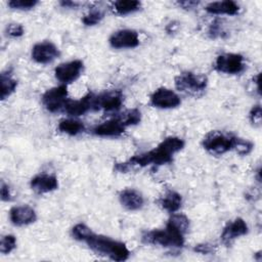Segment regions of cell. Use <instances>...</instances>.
<instances>
[{
  "mask_svg": "<svg viewBox=\"0 0 262 262\" xmlns=\"http://www.w3.org/2000/svg\"><path fill=\"white\" fill-rule=\"evenodd\" d=\"M92 233L93 231L83 223H78L72 228L73 237L81 242H86L92 235Z\"/></svg>",
  "mask_w": 262,
  "mask_h": 262,
  "instance_id": "cell-27",
  "label": "cell"
},
{
  "mask_svg": "<svg viewBox=\"0 0 262 262\" xmlns=\"http://www.w3.org/2000/svg\"><path fill=\"white\" fill-rule=\"evenodd\" d=\"M221 33H222V29L220 26V21L215 20L214 23H212V25L210 26V29H209V35L212 38H216V37L221 36Z\"/></svg>",
  "mask_w": 262,
  "mask_h": 262,
  "instance_id": "cell-33",
  "label": "cell"
},
{
  "mask_svg": "<svg viewBox=\"0 0 262 262\" xmlns=\"http://www.w3.org/2000/svg\"><path fill=\"white\" fill-rule=\"evenodd\" d=\"M232 149L235 150L238 155L246 156V155L250 154L251 150L253 149V143L249 140H246V139H243V138H239V137L235 136Z\"/></svg>",
  "mask_w": 262,
  "mask_h": 262,
  "instance_id": "cell-28",
  "label": "cell"
},
{
  "mask_svg": "<svg viewBox=\"0 0 262 262\" xmlns=\"http://www.w3.org/2000/svg\"><path fill=\"white\" fill-rule=\"evenodd\" d=\"M60 5L66 8H75L78 5V3L73 2V1H61Z\"/></svg>",
  "mask_w": 262,
  "mask_h": 262,
  "instance_id": "cell-37",
  "label": "cell"
},
{
  "mask_svg": "<svg viewBox=\"0 0 262 262\" xmlns=\"http://www.w3.org/2000/svg\"><path fill=\"white\" fill-rule=\"evenodd\" d=\"M178 4L185 9H192L195 6H198L199 2H196V1H181V2H178Z\"/></svg>",
  "mask_w": 262,
  "mask_h": 262,
  "instance_id": "cell-36",
  "label": "cell"
},
{
  "mask_svg": "<svg viewBox=\"0 0 262 262\" xmlns=\"http://www.w3.org/2000/svg\"><path fill=\"white\" fill-rule=\"evenodd\" d=\"M16 247V238L12 234H6L2 236L0 242V252L2 254H8Z\"/></svg>",
  "mask_w": 262,
  "mask_h": 262,
  "instance_id": "cell-29",
  "label": "cell"
},
{
  "mask_svg": "<svg viewBox=\"0 0 262 262\" xmlns=\"http://www.w3.org/2000/svg\"><path fill=\"white\" fill-rule=\"evenodd\" d=\"M68 100V88L64 84L52 87L42 95L43 105L47 111L51 113H55L61 108H64Z\"/></svg>",
  "mask_w": 262,
  "mask_h": 262,
  "instance_id": "cell-7",
  "label": "cell"
},
{
  "mask_svg": "<svg viewBox=\"0 0 262 262\" xmlns=\"http://www.w3.org/2000/svg\"><path fill=\"white\" fill-rule=\"evenodd\" d=\"M0 82H1L0 97L2 100H4L15 91V89L17 87V81L12 77V74H10L7 71V72H3L1 74Z\"/></svg>",
  "mask_w": 262,
  "mask_h": 262,
  "instance_id": "cell-23",
  "label": "cell"
},
{
  "mask_svg": "<svg viewBox=\"0 0 262 262\" xmlns=\"http://www.w3.org/2000/svg\"><path fill=\"white\" fill-rule=\"evenodd\" d=\"M83 61L80 59H74L58 64L54 70L55 78L61 84H69L76 81L83 72Z\"/></svg>",
  "mask_w": 262,
  "mask_h": 262,
  "instance_id": "cell-8",
  "label": "cell"
},
{
  "mask_svg": "<svg viewBox=\"0 0 262 262\" xmlns=\"http://www.w3.org/2000/svg\"><path fill=\"white\" fill-rule=\"evenodd\" d=\"M24 32H25L24 27L20 24H9L5 29L6 35L9 37H12V38L23 36Z\"/></svg>",
  "mask_w": 262,
  "mask_h": 262,
  "instance_id": "cell-31",
  "label": "cell"
},
{
  "mask_svg": "<svg viewBox=\"0 0 262 262\" xmlns=\"http://www.w3.org/2000/svg\"><path fill=\"white\" fill-rule=\"evenodd\" d=\"M160 206L167 212L173 214L176 213L182 204L181 195L174 190H167L159 200Z\"/></svg>",
  "mask_w": 262,
  "mask_h": 262,
  "instance_id": "cell-20",
  "label": "cell"
},
{
  "mask_svg": "<svg viewBox=\"0 0 262 262\" xmlns=\"http://www.w3.org/2000/svg\"><path fill=\"white\" fill-rule=\"evenodd\" d=\"M205 10L210 14L215 15H235L239 11V6L236 2L231 0H224V1H216L211 2L206 5Z\"/></svg>",
  "mask_w": 262,
  "mask_h": 262,
  "instance_id": "cell-19",
  "label": "cell"
},
{
  "mask_svg": "<svg viewBox=\"0 0 262 262\" xmlns=\"http://www.w3.org/2000/svg\"><path fill=\"white\" fill-rule=\"evenodd\" d=\"M150 103L155 107L167 110L177 107L181 103V100L175 91L169 88L161 87L151 94Z\"/></svg>",
  "mask_w": 262,
  "mask_h": 262,
  "instance_id": "cell-10",
  "label": "cell"
},
{
  "mask_svg": "<svg viewBox=\"0 0 262 262\" xmlns=\"http://www.w3.org/2000/svg\"><path fill=\"white\" fill-rule=\"evenodd\" d=\"M121 205L130 211H136L143 207L144 199L142 194L134 188H125L119 193Z\"/></svg>",
  "mask_w": 262,
  "mask_h": 262,
  "instance_id": "cell-18",
  "label": "cell"
},
{
  "mask_svg": "<svg viewBox=\"0 0 262 262\" xmlns=\"http://www.w3.org/2000/svg\"><path fill=\"white\" fill-rule=\"evenodd\" d=\"M167 225L173 227L174 229L180 231L181 233H185L189 227V220L188 218L181 213H173L169 218Z\"/></svg>",
  "mask_w": 262,
  "mask_h": 262,
  "instance_id": "cell-24",
  "label": "cell"
},
{
  "mask_svg": "<svg viewBox=\"0 0 262 262\" xmlns=\"http://www.w3.org/2000/svg\"><path fill=\"white\" fill-rule=\"evenodd\" d=\"M140 6L141 3L136 0H119L113 2L112 9L116 14L126 15L139 10Z\"/></svg>",
  "mask_w": 262,
  "mask_h": 262,
  "instance_id": "cell-22",
  "label": "cell"
},
{
  "mask_svg": "<svg viewBox=\"0 0 262 262\" xmlns=\"http://www.w3.org/2000/svg\"><path fill=\"white\" fill-rule=\"evenodd\" d=\"M261 119H262V111L260 105H255L252 107L250 112V120L251 122L256 125L260 126L261 125Z\"/></svg>",
  "mask_w": 262,
  "mask_h": 262,
  "instance_id": "cell-32",
  "label": "cell"
},
{
  "mask_svg": "<svg viewBox=\"0 0 262 262\" xmlns=\"http://www.w3.org/2000/svg\"><path fill=\"white\" fill-rule=\"evenodd\" d=\"M184 234L174 229L173 227L166 225L164 229H154L143 232L141 239L145 244L160 245L165 248L177 249L181 248L184 244Z\"/></svg>",
  "mask_w": 262,
  "mask_h": 262,
  "instance_id": "cell-3",
  "label": "cell"
},
{
  "mask_svg": "<svg viewBox=\"0 0 262 262\" xmlns=\"http://www.w3.org/2000/svg\"><path fill=\"white\" fill-rule=\"evenodd\" d=\"M123 94L119 90L105 91L100 94H95L94 110H103L105 112H116L123 104Z\"/></svg>",
  "mask_w": 262,
  "mask_h": 262,
  "instance_id": "cell-9",
  "label": "cell"
},
{
  "mask_svg": "<svg viewBox=\"0 0 262 262\" xmlns=\"http://www.w3.org/2000/svg\"><path fill=\"white\" fill-rule=\"evenodd\" d=\"M126 128L127 127L121 122V120L117 116L101 124L96 125L93 128L92 132L94 135L100 137H116L123 134Z\"/></svg>",
  "mask_w": 262,
  "mask_h": 262,
  "instance_id": "cell-15",
  "label": "cell"
},
{
  "mask_svg": "<svg viewBox=\"0 0 262 262\" xmlns=\"http://www.w3.org/2000/svg\"><path fill=\"white\" fill-rule=\"evenodd\" d=\"M248 225L246 221L239 217L228 222L221 233V241L225 246H230L237 237L247 234Z\"/></svg>",
  "mask_w": 262,
  "mask_h": 262,
  "instance_id": "cell-13",
  "label": "cell"
},
{
  "mask_svg": "<svg viewBox=\"0 0 262 262\" xmlns=\"http://www.w3.org/2000/svg\"><path fill=\"white\" fill-rule=\"evenodd\" d=\"M1 199L4 202H8L11 200V193H10L9 186L7 184H5L4 182H2V184H1Z\"/></svg>",
  "mask_w": 262,
  "mask_h": 262,
  "instance_id": "cell-35",
  "label": "cell"
},
{
  "mask_svg": "<svg viewBox=\"0 0 262 262\" xmlns=\"http://www.w3.org/2000/svg\"><path fill=\"white\" fill-rule=\"evenodd\" d=\"M214 68L223 74L237 75L245 71L246 63L243 55L238 53H223L217 56Z\"/></svg>",
  "mask_w": 262,
  "mask_h": 262,
  "instance_id": "cell-6",
  "label": "cell"
},
{
  "mask_svg": "<svg viewBox=\"0 0 262 262\" xmlns=\"http://www.w3.org/2000/svg\"><path fill=\"white\" fill-rule=\"evenodd\" d=\"M208 78L204 74L193 72H183L175 77V87L177 90L191 96L201 95L207 88Z\"/></svg>",
  "mask_w": 262,
  "mask_h": 262,
  "instance_id": "cell-4",
  "label": "cell"
},
{
  "mask_svg": "<svg viewBox=\"0 0 262 262\" xmlns=\"http://www.w3.org/2000/svg\"><path fill=\"white\" fill-rule=\"evenodd\" d=\"M38 3L39 2L37 0H11L8 2V6L17 10H30Z\"/></svg>",
  "mask_w": 262,
  "mask_h": 262,
  "instance_id": "cell-30",
  "label": "cell"
},
{
  "mask_svg": "<svg viewBox=\"0 0 262 262\" xmlns=\"http://www.w3.org/2000/svg\"><path fill=\"white\" fill-rule=\"evenodd\" d=\"M118 118L121 120V122L126 126H133L140 122L141 120V113L137 108H131L123 112L118 116Z\"/></svg>",
  "mask_w": 262,
  "mask_h": 262,
  "instance_id": "cell-25",
  "label": "cell"
},
{
  "mask_svg": "<svg viewBox=\"0 0 262 262\" xmlns=\"http://www.w3.org/2000/svg\"><path fill=\"white\" fill-rule=\"evenodd\" d=\"M9 219L12 224L16 226H24L35 222L37 214L35 210L28 205L15 206L9 211Z\"/></svg>",
  "mask_w": 262,
  "mask_h": 262,
  "instance_id": "cell-16",
  "label": "cell"
},
{
  "mask_svg": "<svg viewBox=\"0 0 262 262\" xmlns=\"http://www.w3.org/2000/svg\"><path fill=\"white\" fill-rule=\"evenodd\" d=\"M184 146L183 139L175 136L165 138L156 148L133 156L128 161L118 163L115 169L121 173H126L134 168H142L148 165H165L173 161V156Z\"/></svg>",
  "mask_w": 262,
  "mask_h": 262,
  "instance_id": "cell-1",
  "label": "cell"
},
{
  "mask_svg": "<svg viewBox=\"0 0 262 262\" xmlns=\"http://www.w3.org/2000/svg\"><path fill=\"white\" fill-rule=\"evenodd\" d=\"M104 17V13L101 9L97 7H93L90 9L82 18V23L85 26H95L101 21V19Z\"/></svg>",
  "mask_w": 262,
  "mask_h": 262,
  "instance_id": "cell-26",
  "label": "cell"
},
{
  "mask_svg": "<svg viewBox=\"0 0 262 262\" xmlns=\"http://www.w3.org/2000/svg\"><path fill=\"white\" fill-rule=\"evenodd\" d=\"M193 251L194 252H198V253H201V254H211L214 252V248L213 246L209 245V244H200L198 246H195L193 248Z\"/></svg>",
  "mask_w": 262,
  "mask_h": 262,
  "instance_id": "cell-34",
  "label": "cell"
},
{
  "mask_svg": "<svg viewBox=\"0 0 262 262\" xmlns=\"http://www.w3.org/2000/svg\"><path fill=\"white\" fill-rule=\"evenodd\" d=\"M31 188L37 193H47L58 187V181L55 175L41 173L34 176L30 182Z\"/></svg>",
  "mask_w": 262,
  "mask_h": 262,
  "instance_id": "cell-17",
  "label": "cell"
},
{
  "mask_svg": "<svg viewBox=\"0 0 262 262\" xmlns=\"http://www.w3.org/2000/svg\"><path fill=\"white\" fill-rule=\"evenodd\" d=\"M235 136L221 131H210L203 139V147L214 156H221L233 147Z\"/></svg>",
  "mask_w": 262,
  "mask_h": 262,
  "instance_id": "cell-5",
  "label": "cell"
},
{
  "mask_svg": "<svg viewBox=\"0 0 262 262\" xmlns=\"http://www.w3.org/2000/svg\"><path fill=\"white\" fill-rule=\"evenodd\" d=\"M110 44L113 48H134L139 45L138 33L131 29L118 30L110 37Z\"/></svg>",
  "mask_w": 262,
  "mask_h": 262,
  "instance_id": "cell-11",
  "label": "cell"
},
{
  "mask_svg": "<svg viewBox=\"0 0 262 262\" xmlns=\"http://www.w3.org/2000/svg\"><path fill=\"white\" fill-rule=\"evenodd\" d=\"M58 48L49 41L39 42L32 48V58L41 64L52 62L59 56Z\"/></svg>",
  "mask_w": 262,
  "mask_h": 262,
  "instance_id": "cell-12",
  "label": "cell"
},
{
  "mask_svg": "<svg viewBox=\"0 0 262 262\" xmlns=\"http://www.w3.org/2000/svg\"><path fill=\"white\" fill-rule=\"evenodd\" d=\"M94 99H95V94L89 92L78 100L69 99L63 110L70 116H73V117L82 116L87 112L94 110Z\"/></svg>",
  "mask_w": 262,
  "mask_h": 262,
  "instance_id": "cell-14",
  "label": "cell"
},
{
  "mask_svg": "<svg viewBox=\"0 0 262 262\" xmlns=\"http://www.w3.org/2000/svg\"><path fill=\"white\" fill-rule=\"evenodd\" d=\"M57 128L61 133H64V134L71 135V136L78 135L85 130L84 124L81 121L73 119V118H68V119L61 120L59 122Z\"/></svg>",
  "mask_w": 262,
  "mask_h": 262,
  "instance_id": "cell-21",
  "label": "cell"
},
{
  "mask_svg": "<svg viewBox=\"0 0 262 262\" xmlns=\"http://www.w3.org/2000/svg\"><path fill=\"white\" fill-rule=\"evenodd\" d=\"M85 243L97 255L107 257L114 261H125L130 255V251L124 243L94 232Z\"/></svg>",
  "mask_w": 262,
  "mask_h": 262,
  "instance_id": "cell-2",
  "label": "cell"
}]
</instances>
